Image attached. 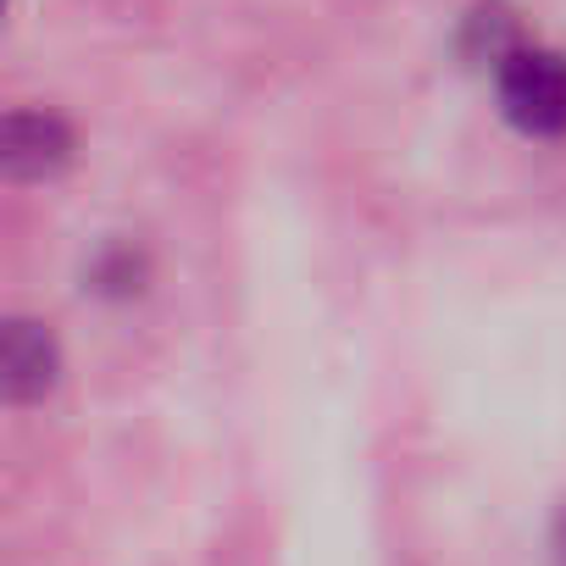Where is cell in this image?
Returning a JSON list of instances; mask_svg holds the SVG:
<instances>
[{"mask_svg": "<svg viewBox=\"0 0 566 566\" xmlns=\"http://www.w3.org/2000/svg\"><path fill=\"white\" fill-rule=\"evenodd\" d=\"M500 106L522 134H566V56L555 51H505L500 56Z\"/></svg>", "mask_w": 566, "mask_h": 566, "instance_id": "obj_1", "label": "cell"}, {"mask_svg": "<svg viewBox=\"0 0 566 566\" xmlns=\"http://www.w3.org/2000/svg\"><path fill=\"white\" fill-rule=\"evenodd\" d=\"M7 172L12 178H45L73 156V134L56 112H12L7 117Z\"/></svg>", "mask_w": 566, "mask_h": 566, "instance_id": "obj_2", "label": "cell"}, {"mask_svg": "<svg viewBox=\"0 0 566 566\" xmlns=\"http://www.w3.org/2000/svg\"><path fill=\"white\" fill-rule=\"evenodd\" d=\"M0 384H7V395L18 406L40 400L56 384V345H51L45 328H34V323L7 328V345H0Z\"/></svg>", "mask_w": 566, "mask_h": 566, "instance_id": "obj_3", "label": "cell"}]
</instances>
